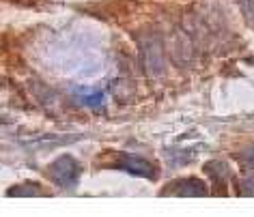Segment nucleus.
I'll return each mask as SVG.
<instances>
[{
  "mask_svg": "<svg viewBox=\"0 0 254 217\" xmlns=\"http://www.w3.org/2000/svg\"><path fill=\"white\" fill-rule=\"evenodd\" d=\"M114 168H121L125 172H131V174H140V176H147V178H153L157 176V168L149 159L144 157H136V155H121L119 162L114 163Z\"/></svg>",
  "mask_w": 254,
  "mask_h": 217,
  "instance_id": "f257e3e1",
  "label": "nucleus"
},
{
  "mask_svg": "<svg viewBox=\"0 0 254 217\" xmlns=\"http://www.w3.org/2000/svg\"><path fill=\"white\" fill-rule=\"evenodd\" d=\"M177 185L186 187V189L179 191L181 196H190V194H192V196H202V194H205V185H202L200 181H194V178H192V181H177Z\"/></svg>",
  "mask_w": 254,
  "mask_h": 217,
  "instance_id": "f03ea898",
  "label": "nucleus"
},
{
  "mask_svg": "<svg viewBox=\"0 0 254 217\" xmlns=\"http://www.w3.org/2000/svg\"><path fill=\"white\" fill-rule=\"evenodd\" d=\"M239 162H241V165H244L246 170H252V168H254V144H252V146H248V149L241 153Z\"/></svg>",
  "mask_w": 254,
  "mask_h": 217,
  "instance_id": "7ed1b4c3",
  "label": "nucleus"
},
{
  "mask_svg": "<svg viewBox=\"0 0 254 217\" xmlns=\"http://www.w3.org/2000/svg\"><path fill=\"white\" fill-rule=\"evenodd\" d=\"M239 2V7H241V11L248 15V20H254V0H237Z\"/></svg>",
  "mask_w": 254,
  "mask_h": 217,
  "instance_id": "20e7f679",
  "label": "nucleus"
}]
</instances>
